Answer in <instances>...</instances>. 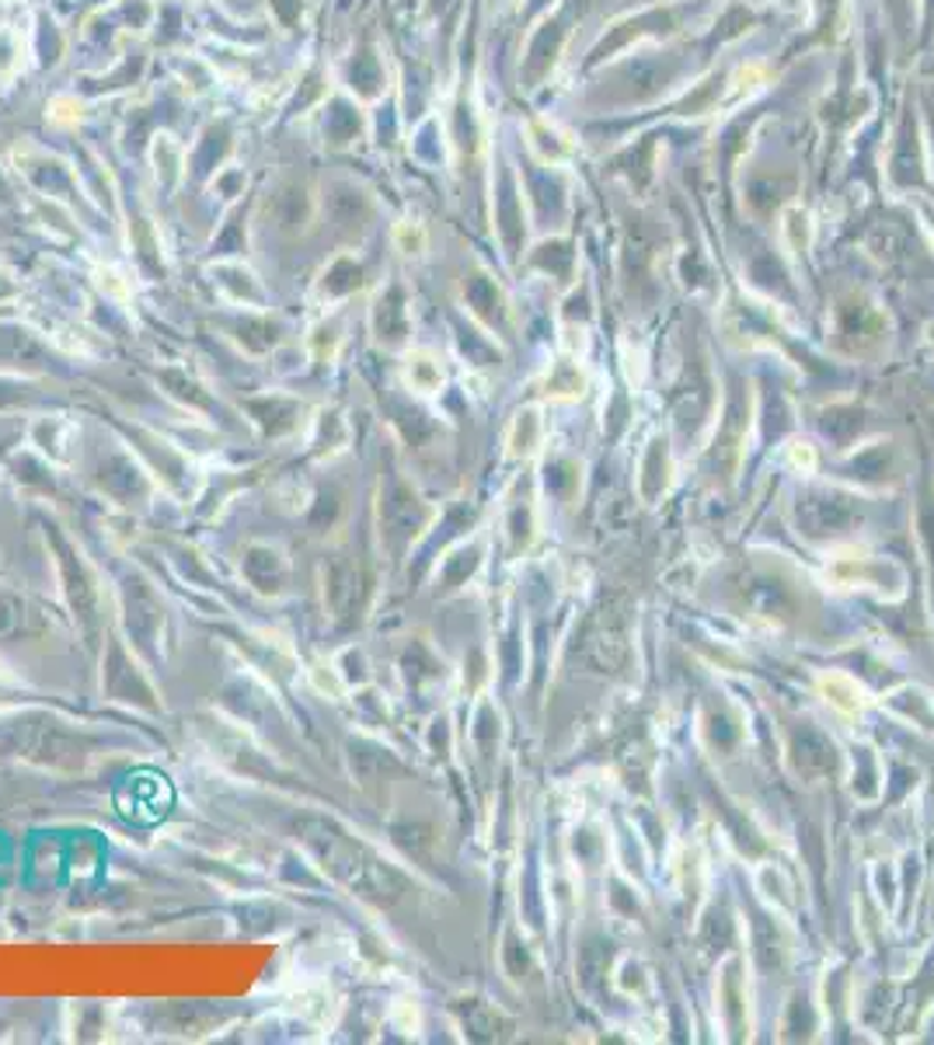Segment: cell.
Segmentation results:
<instances>
[{
	"label": "cell",
	"instance_id": "1",
	"mask_svg": "<svg viewBox=\"0 0 934 1045\" xmlns=\"http://www.w3.org/2000/svg\"><path fill=\"white\" fill-rule=\"evenodd\" d=\"M827 575L837 586L868 589L883 599H899L906 593V572L896 561L875 558V555H837L827 565Z\"/></svg>",
	"mask_w": 934,
	"mask_h": 1045
},
{
	"label": "cell",
	"instance_id": "2",
	"mask_svg": "<svg viewBox=\"0 0 934 1045\" xmlns=\"http://www.w3.org/2000/svg\"><path fill=\"white\" fill-rule=\"evenodd\" d=\"M816 686H819L823 701H827L834 711L847 714V719H855V714H862L872 704L865 686L855 676H847V673H819Z\"/></svg>",
	"mask_w": 934,
	"mask_h": 1045
},
{
	"label": "cell",
	"instance_id": "3",
	"mask_svg": "<svg viewBox=\"0 0 934 1045\" xmlns=\"http://www.w3.org/2000/svg\"><path fill=\"white\" fill-rule=\"evenodd\" d=\"M586 391V373H583V363H555L552 373H547V394L552 398H583Z\"/></svg>",
	"mask_w": 934,
	"mask_h": 1045
},
{
	"label": "cell",
	"instance_id": "4",
	"mask_svg": "<svg viewBox=\"0 0 934 1045\" xmlns=\"http://www.w3.org/2000/svg\"><path fill=\"white\" fill-rule=\"evenodd\" d=\"M405 377H408V383L416 388L419 394H432L439 383H444V370H439V363L432 360L429 352H416V355H408V367H405Z\"/></svg>",
	"mask_w": 934,
	"mask_h": 1045
},
{
	"label": "cell",
	"instance_id": "5",
	"mask_svg": "<svg viewBox=\"0 0 934 1045\" xmlns=\"http://www.w3.org/2000/svg\"><path fill=\"white\" fill-rule=\"evenodd\" d=\"M788 460H791L795 471H802V475H813V471H816V450H813L809 443H791V447H788Z\"/></svg>",
	"mask_w": 934,
	"mask_h": 1045
},
{
	"label": "cell",
	"instance_id": "6",
	"mask_svg": "<svg viewBox=\"0 0 934 1045\" xmlns=\"http://www.w3.org/2000/svg\"><path fill=\"white\" fill-rule=\"evenodd\" d=\"M927 345H931V352H934V324L927 328Z\"/></svg>",
	"mask_w": 934,
	"mask_h": 1045
}]
</instances>
